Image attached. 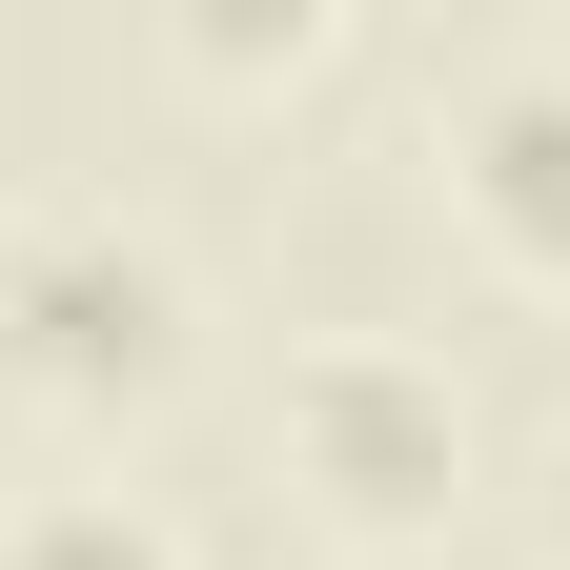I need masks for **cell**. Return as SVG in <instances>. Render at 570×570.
Here are the masks:
<instances>
[{"label": "cell", "instance_id": "6da1fadb", "mask_svg": "<svg viewBox=\"0 0 570 570\" xmlns=\"http://www.w3.org/2000/svg\"><path fill=\"white\" fill-rule=\"evenodd\" d=\"M184 245L122 184H0V387L21 407H164L184 387Z\"/></svg>", "mask_w": 570, "mask_h": 570}, {"label": "cell", "instance_id": "7a4b0ae2", "mask_svg": "<svg viewBox=\"0 0 570 570\" xmlns=\"http://www.w3.org/2000/svg\"><path fill=\"white\" fill-rule=\"evenodd\" d=\"M285 489L346 530V550H428L469 510V367L407 326H326L285 346Z\"/></svg>", "mask_w": 570, "mask_h": 570}, {"label": "cell", "instance_id": "3957f363", "mask_svg": "<svg viewBox=\"0 0 570 570\" xmlns=\"http://www.w3.org/2000/svg\"><path fill=\"white\" fill-rule=\"evenodd\" d=\"M428 184H449V225L510 265V285L570 306V41L449 61V82H428Z\"/></svg>", "mask_w": 570, "mask_h": 570}, {"label": "cell", "instance_id": "277c9868", "mask_svg": "<svg viewBox=\"0 0 570 570\" xmlns=\"http://www.w3.org/2000/svg\"><path fill=\"white\" fill-rule=\"evenodd\" d=\"M326 0H164V82H204V102H265V82H326Z\"/></svg>", "mask_w": 570, "mask_h": 570}, {"label": "cell", "instance_id": "5b68a950", "mask_svg": "<svg viewBox=\"0 0 570 570\" xmlns=\"http://www.w3.org/2000/svg\"><path fill=\"white\" fill-rule=\"evenodd\" d=\"M0 570H184V530L142 489H21L0 510Z\"/></svg>", "mask_w": 570, "mask_h": 570}, {"label": "cell", "instance_id": "8992f818", "mask_svg": "<svg viewBox=\"0 0 570 570\" xmlns=\"http://www.w3.org/2000/svg\"><path fill=\"white\" fill-rule=\"evenodd\" d=\"M530 550L570 570V428H550V449H530Z\"/></svg>", "mask_w": 570, "mask_h": 570}]
</instances>
